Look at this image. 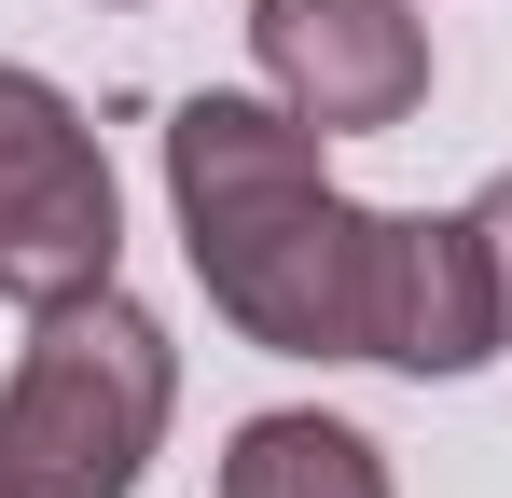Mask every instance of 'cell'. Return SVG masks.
I'll use <instances>...</instances> for the list:
<instances>
[{"label":"cell","mask_w":512,"mask_h":498,"mask_svg":"<svg viewBox=\"0 0 512 498\" xmlns=\"http://www.w3.org/2000/svg\"><path fill=\"white\" fill-rule=\"evenodd\" d=\"M167 208L208 305L263 360H360L374 305V208L333 194V139L291 97H180L167 111Z\"/></svg>","instance_id":"6da1fadb"},{"label":"cell","mask_w":512,"mask_h":498,"mask_svg":"<svg viewBox=\"0 0 512 498\" xmlns=\"http://www.w3.org/2000/svg\"><path fill=\"white\" fill-rule=\"evenodd\" d=\"M167 402H180V346L153 305H125V277L42 305L0 388V498H139Z\"/></svg>","instance_id":"7a4b0ae2"},{"label":"cell","mask_w":512,"mask_h":498,"mask_svg":"<svg viewBox=\"0 0 512 498\" xmlns=\"http://www.w3.org/2000/svg\"><path fill=\"white\" fill-rule=\"evenodd\" d=\"M111 277H125V194H111L97 125L42 70L0 56V305L42 319V305L111 291Z\"/></svg>","instance_id":"3957f363"},{"label":"cell","mask_w":512,"mask_h":498,"mask_svg":"<svg viewBox=\"0 0 512 498\" xmlns=\"http://www.w3.org/2000/svg\"><path fill=\"white\" fill-rule=\"evenodd\" d=\"M263 83L319 139H388L429 111V14L416 0H250Z\"/></svg>","instance_id":"277c9868"},{"label":"cell","mask_w":512,"mask_h":498,"mask_svg":"<svg viewBox=\"0 0 512 498\" xmlns=\"http://www.w3.org/2000/svg\"><path fill=\"white\" fill-rule=\"evenodd\" d=\"M512 346V291L471 208H374V305H360V360L388 374H485Z\"/></svg>","instance_id":"5b68a950"},{"label":"cell","mask_w":512,"mask_h":498,"mask_svg":"<svg viewBox=\"0 0 512 498\" xmlns=\"http://www.w3.org/2000/svg\"><path fill=\"white\" fill-rule=\"evenodd\" d=\"M222 498H388V457L346 415H250L222 443Z\"/></svg>","instance_id":"8992f818"},{"label":"cell","mask_w":512,"mask_h":498,"mask_svg":"<svg viewBox=\"0 0 512 498\" xmlns=\"http://www.w3.org/2000/svg\"><path fill=\"white\" fill-rule=\"evenodd\" d=\"M471 222H485V249H499V291H512V166L485 180V194H471Z\"/></svg>","instance_id":"52a82bcc"}]
</instances>
